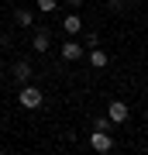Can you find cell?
Listing matches in <instances>:
<instances>
[{"label":"cell","instance_id":"cell-3","mask_svg":"<svg viewBox=\"0 0 148 155\" xmlns=\"http://www.w3.org/2000/svg\"><path fill=\"white\" fill-rule=\"evenodd\" d=\"M90 148L100 152V155H107L110 148H114V138H110V131H100V127H93V131H90Z\"/></svg>","mask_w":148,"mask_h":155},{"label":"cell","instance_id":"cell-11","mask_svg":"<svg viewBox=\"0 0 148 155\" xmlns=\"http://www.w3.org/2000/svg\"><path fill=\"white\" fill-rule=\"evenodd\" d=\"M93 127H100V131H110V117H107V114H104V117H97Z\"/></svg>","mask_w":148,"mask_h":155},{"label":"cell","instance_id":"cell-10","mask_svg":"<svg viewBox=\"0 0 148 155\" xmlns=\"http://www.w3.org/2000/svg\"><path fill=\"white\" fill-rule=\"evenodd\" d=\"M38 11L41 14H55L59 11V0H38Z\"/></svg>","mask_w":148,"mask_h":155},{"label":"cell","instance_id":"cell-14","mask_svg":"<svg viewBox=\"0 0 148 155\" xmlns=\"http://www.w3.org/2000/svg\"><path fill=\"white\" fill-rule=\"evenodd\" d=\"M69 7H72V11H76V7H83V0H69Z\"/></svg>","mask_w":148,"mask_h":155},{"label":"cell","instance_id":"cell-12","mask_svg":"<svg viewBox=\"0 0 148 155\" xmlns=\"http://www.w3.org/2000/svg\"><path fill=\"white\" fill-rule=\"evenodd\" d=\"M127 4H131V0H107V7H110V11H124Z\"/></svg>","mask_w":148,"mask_h":155},{"label":"cell","instance_id":"cell-6","mask_svg":"<svg viewBox=\"0 0 148 155\" xmlns=\"http://www.w3.org/2000/svg\"><path fill=\"white\" fill-rule=\"evenodd\" d=\"M86 62H90L93 69H107V66H110V55L100 48V45H93V48H86Z\"/></svg>","mask_w":148,"mask_h":155},{"label":"cell","instance_id":"cell-13","mask_svg":"<svg viewBox=\"0 0 148 155\" xmlns=\"http://www.w3.org/2000/svg\"><path fill=\"white\" fill-rule=\"evenodd\" d=\"M93 45H100V35L97 31H86V48H93Z\"/></svg>","mask_w":148,"mask_h":155},{"label":"cell","instance_id":"cell-15","mask_svg":"<svg viewBox=\"0 0 148 155\" xmlns=\"http://www.w3.org/2000/svg\"><path fill=\"white\" fill-rule=\"evenodd\" d=\"M4 72H7V66H4V59H0V79H4Z\"/></svg>","mask_w":148,"mask_h":155},{"label":"cell","instance_id":"cell-7","mask_svg":"<svg viewBox=\"0 0 148 155\" xmlns=\"http://www.w3.org/2000/svg\"><path fill=\"white\" fill-rule=\"evenodd\" d=\"M48 45H52V31H48V28H38V31L31 35V48L38 52V55H41V52H48Z\"/></svg>","mask_w":148,"mask_h":155},{"label":"cell","instance_id":"cell-2","mask_svg":"<svg viewBox=\"0 0 148 155\" xmlns=\"http://www.w3.org/2000/svg\"><path fill=\"white\" fill-rule=\"evenodd\" d=\"M59 52H62V62H79V59H86V45L76 41L72 35L62 41V48H59Z\"/></svg>","mask_w":148,"mask_h":155},{"label":"cell","instance_id":"cell-9","mask_svg":"<svg viewBox=\"0 0 148 155\" xmlns=\"http://www.w3.org/2000/svg\"><path fill=\"white\" fill-rule=\"evenodd\" d=\"M14 24H17V28H35V11L17 7V11H14Z\"/></svg>","mask_w":148,"mask_h":155},{"label":"cell","instance_id":"cell-1","mask_svg":"<svg viewBox=\"0 0 148 155\" xmlns=\"http://www.w3.org/2000/svg\"><path fill=\"white\" fill-rule=\"evenodd\" d=\"M17 104H21L24 110H41V107H45V93L35 83H24L21 93H17Z\"/></svg>","mask_w":148,"mask_h":155},{"label":"cell","instance_id":"cell-8","mask_svg":"<svg viewBox=\"0 0 148 155\" xmlns=\"http://www.w3.org/2000/svg\"><path fill=\"white\" fill-rule=\"evenodd\" d=\"M62 31H66V35H72V38H76V35L83 31V17H79L76 11H72V14H66V21H62Z\"/></svg>","mask_w":148,"mask_h":155},{"label":"cell","instance_id":"cell-4","mask_svg":"<svg viewBox=\"0 0 148 155\" xmlns=\"http://www.w3.org/2000/svg\"><path fill=\"white\" fill-rule=\"evenodd\" d=\"M31 76H35V69H31V62H28V59H17L14 66H11V79H14L17 86L31 83Z\"/></svg>","mask_w":148,"mask_h":155},{"label":"cell","instance_id":"cell-16","mask_svg":"<svg viewBox=\"0 0 148 155\" xmlns=\"http://www.w3.org/2000/svg\"><path fill=\"white\" fill-rule=\"evenodd\" d=\"M0 127H4V117H0Z\"/></svg>","mask_w":148,"mask_h":155},{"label":"cell","instance_id":"cell-5","mask_svg":"<svg viewBox=\"0 0 148 155\" xmlns=\"http://www.w3.org/2000/svg\"><path fill=\"white\" fill-rule=\"evenodd\" d=\"M107 117H110V124H124L127 117H131V107H127L124 100H110L107 104Z\"/></svg>","mask_w":148,"mask_h":155},{"label":"cell","instance_id":"cell-17","mask_svg":"<svg viewBox=\"0 0 148 155\" xmlns=\"http://www.w3.org/2000/svg\"><path fill=\"white\" fill-rule=\"evenodd\" d=\"M0 4H7V0H0Z\"/></svg>","mask_w":148,"mask_h":155}]
</instances>
